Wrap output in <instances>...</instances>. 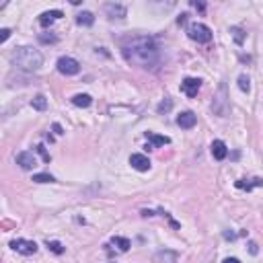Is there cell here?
Listing matches in <instances>:
<instances>
[{
	"mask_svg": "<svg viewBox=\"0 0 263 263\" xmlns=\"http://www.w3.org/2000/svg\"><path fill=\"white\" fill-rule=\"evenodd\" d=\"M124 56L128 62L140 68H154L159 64V48L148 37H136L124 46Z\"/></svg>",
	"mask_w": 263,
	"mask_h": 263,
	"instance_id": "1",
	"label": "cell"
},
{
	"mask_svg": "<svg viewBox=\"0 0 263 263\" xmlns=\"http://www.w3.org/2000/svg\"><path fill=\"white\" fill-rule=\"evenodd\" d=\"M13 64L19 70H25V72H35V70L41 68L43 56L39 49H35L31 46H23L13 54Z\"/></svg>",
	"mask_w": 263,
	"mask_h": 263,
	"instance_id": "2",
	"label": "cell"
},
{
	"mask_svg": "<svg viewBox=\"0 0 263 263\" xmlns=\"http://www.w3.org/2000/svg\"><path fill=\"white\" fill-rule=\"evenodd\" d=\"M187 35H189V39H194L197 43L212 41V29H210L208 25H204V23H191L187 27Z\"/></svg>",
	"mask_w": 263,
	"mask_h": 263,
	"instance_id": "3",
	"label": "cell"
},
{
	"mask_svg": "<svg viewBox=\"0 0 263 263\" xmlns=\"http://www.w3.org/2000/svg\"><path fill=\"white\" fill-rule=\"evenodd\" d=\"M58 72H62L66 76H74L81 72V64H78V60H74V58L62 56L58 60Z\"/></svg>",
	"mask_w": 263,
	"mask_h": 263,
	"instance_id": "4",
	"label": "cell"
},
{
	"mask_svg": "<svg viewBox=\"0 0 263 263\" xmlns=\"http://www.w3.org/2000/svg\"><path fill=\"white\" fill-rule=\"evenodd\" d=\"M11 247L16 253H21V255H33V253L37 251V245H35L33 241H27V239H15L11 243Z\"/></svg>",
	"mask_w": 263,
	"mask_h": 263,
	"instance_id": "5",
	"label": "cell"
},
{
	"mask_svg": "<svg viewBox=\"0 0 263 263\" xmlns=\"http://www.w3.org/2000/svg\"><path fill=\"white\" fill-rule=\"evenodd\" d=\"M16 164H19L21 169H25V171H31V169H35V166H37V159H35L33 152L25 150V152L16 154Z\"/></svg>",
	"mask_w": 263,
	"mask_h": 263,
	"instance_id": "6",
	"label": "cell"
},
{
	"mask_svg": "<svg viewBox=\"0 0 263 263\" xmlns=\"http://www.w3.org/2000/svg\"><path fill=\"white\" fill-rule=\"evenodd\" d=\"M199 86H201V81L199 78H185V81L181 82V91L187 95V97H196L199 93Z\"/></svg>",
	"mask_w": 263,
	"mask_h": 263,
	"instance_id": "7",
	"label": "cell"
},
{
	"mask_svg": "<svg viewBox=\"0 0 263 263\" xmlns=\"http://www.w3.org/2000/svg\"><path fill=\"white\" fill-rule=\"evenodd\" d=\"M130 164H132V169H136L140 173L150 169V161H148V156H144V154H132L130 156Z\"/></svg>",
	"mask_w": 263,
	"mask_h": 263,
	"instance_id": "8",
	"label": "cell"
},
{
	"mask_svg": "<svg viewBox=\"0 0 263 263\" xmlns=\"http://www.w3.org/2000/svg\"><path fill=\"white\" fill-rule=\"evenodd\" d=\"M196 121H197V117H196L194 111H183L181 115L177 117V126L183 128V130H189V128L196 126Z\"/></svg>",
	"mask_w": 263,
	"mask_h": 263,
	"instance_id": "9",
	"label": "cell"
},
{
	"mask_svg": "<svg viewBox=\"0 0 263 263\" xmlns=\"http://www.w3.org/2000/svg\"><path fill=\"white\" fill-rule=\"evenodd\" d=\"M146 138H148V142H150L146 146V150H152V148H156V146H164V144L171 142L169 136H159V134H152V132H146Z\"/></svg>",
	"mask_w": 263,
	"mask_h": 263,
	"instance_id": "10",
	"label": "cell"
},
{
	"mask_svg": "<svg viewBox=\"0 0 263 263\" xmlns=\"http://www.w3.org/2000/svg\"><path fill=\"white\" fill-rule=\"evenodd\" d=\"M105 13H107L111 19H124V16L128 15V11H126L124 4H113V2L105 4Z\"/></svg>",
	"mask_w": 263,
	"mask_h": 263,
	"instance_id": "11",
	"label": "cell"
},
{
	"mask_svg": "<svg viewBox=\"0 0 263 263\" xmlns=\"http://www.w3.org/2000/svg\"><path fill=\"white\" fill-rule=\"evenodd\" d=\"M62 19V11H48V13H41L39 15V25L41 27H49L54 21Z\"/></svg>",
	"mask_w": 263,
	"mask_h": 263,
	"instance_id": "12",
	"label": "cell"
},
{
	"mask_svg": "<svg viewBox=\"0 0 263 263\" xmlns=\"http://www.w3.org/2000/svg\"><path fill=\"white\" fill-rule=\"evenodd\" d=\"M226 154H229V148H226V144L222 142V140H214L212 142V156L216 161H224Z\"/></svg>",
	"mask_w": 263,
	"mask_h": 263,
	"instance_id": "13",
	"label": "cell"
},
{
	"mask_svg": "<svg viewBox=\"0 0 263 263\" xmlns=\"http://www.w3.org/2000/svg\"><path fill=\"white\" fill-rule=\"evenodd\" d=\"M154 261L156 263H177V255L173 251H161L154 255Z\"/></svg>",
	"mask_w": 263,
	"mask_h": 263,
	"instance_id": "14",
	"label": "cell"
},
{
	"mask_svg": "<svg viewBox=\"0 0 263 263\" xmlns=\"http://www.w3.org/2000/svg\"><path fill=\"white\" fill-rule=\"evenodd\" d=\"M72 103L76 105V107H89V105L93 103V99H91V95L78 93V95H74V97H72Z\"/></svg>",
	"mask_w": 263,
	"mask_h": 263,
	"instance_id": "15",
	"label": "cell"
},
{
	"mask_svg": "<svg viewBox=\"0 0 263 263\" xmlns=\"http://www.w3.org/2000/svg\"><path fill=\"white\" fill-rule=\"evenodd\" d=\"M76 23L82 25V27H91V25L95 23V15L89 13V11H84V13H81V15L76 16Z\"/></svg>",
	"mask_w": 263,
	"mask_h": 263,
	"instance_id": "16",
	"label": "cell"
},
{
	"mask_svg": "<svg viewBox=\"0 0 263 263\" xmlns=\"http://www.w3.org/2000/svg\"><path fill=\"white\" fill-rule=\"evenodd\" d=\"M111 243L115 245L117 251H121V253H126V251L130 249V241H128V239H124V236H113Z\"/></svg>",
	"mask_w": 263,
	"mask_h": 263,
	"instance_id": "17",
	"label": "cell"
},
{
	"mask_svg": "<svg viewBox=\"0 0 263 263\" xmlns=\"http://www.w3.org/2000/svg\"><path fill=\"white\" fill-rule=\"evenodd\" d=\"M31 105H33V109H37V111H46L48 109V99L43 97V95H37V97L31 101Z\"/></svg>",
	"mask_w": 263,
	"mask_h": 263,
	"instance_id": "18",
	"label": "cell"
},
{
	"mask_svg": "<svg viewBox=\"0 0 263 263\" xmlns=\"http://www.w3.org/2000/svg\"><path fill=\"white\" fill-rule=\"evenodd\" d=\"M259 185H263V181L261 179H255V181H253V183H245V179L243 181H236V187H239V189H253V187H259Z\"/></svg>",
	"mask_w": 263,
	"mask_h": 263,
	"instance_id": "19",
	"label": "cell"
},
{
	"mask_svg": "<svg viewBox=\"0 0 263 263\" xmlns=\"http://www.w3.org/2000/svg\"><path fill=\"white\" fill-rule=\"evenodd\" d=\"M239 89H241L243 93H249V91H251V81H249L247 74H241V76H239Z\"/></svg>",
	"mask_w": 263,
	"mask_h": 263,
	"instance_id": "20",
	"label": "cell"
},
{
	"mask_svg": "<svg viewBox=\"0 0 263 263\" xmlns=\"http://www.w3.org/2000/svg\"><path fill=\"white\" fill-rule=\"evenodd\" d=\"M33 181L35 183H54L56 179L51 177V175H48V173H37V175H33Z\"/></svg>",
	"mask_w": 263,
	"mask_h": 263,
	"instance_id": "21",
	"label": "cell"
},
{
	"mask_svg": "<svg viewBox=\"0 0 263 263\" xmlns=\"http://www.w3.org/2000/svg\"><path fill=\"white\" fill-rule=\"evenodd\" d=\"M48 249L51 253H56V255H62V253H64L62 243H58V241H48Z\"/></svg>",
	"mask_w": 263,
	"mask_h": 263,
	"instance_id": "22",
	"label": "cell"
},
{
	"mask_svg": "<svg viewBox=\"0 0 263 263\" xmlns=\"http://www.w3.org/2000/svg\"><path fill=\"white\" fill-rule=\"evenodd\" d=\"M171 109H173V101H171V99L161 101L159 107H156V111H159V113H166V111H171Z\"/></svg>",
	"mask_w": 263,
	"mask_h": 263,
	"instance_id": "23",
	"label": "cell"
},
{
	"mask_svg": "<svg viewBox=\"0 0 263 263\" xmlns=\"http://www.w3.org/2000/svg\"><path fill=\"white\" fill-rule=\"evenodd\" d=\"M230 33L234 35V39H236V43H239V46H241V43H243V39H245V35H243V31H241L239 27H232V29H230Z\"/></svg>",
	"mask_w": 263,
	"mask_h": 263,
	"instance_id": "24",
	"label": "cell"
},
{
	"mask_svg": "<svg viewBox=\"0 0 263 263\" xmlns=\"http://www.w3.org/2000/svg\"><path fill=\"white\" fill-rule=\"evenodd\" d=\"M37 152H39V154H41V159H43V161H46V163H49V154H48V152H46V148H43V146H41V144H39V146H37Z\"/></svg>",
	"mask_w": 263,
	"mask_h": 263,
	"instance_id": "25",
	"label": "cell"
},
{
	"mask_svg": "<svg viewBox=\"0 0 263 263\" xmlns=\"http://www.w3.org/2000/svg\"><path fill=\"white\" fill-rule=\"evenodd\" d=\"M8 37H11V29H2V31H0V41H6Z\"/></svg>",
	"mask_w": 263,
	"mask_h": 263,
	"instance_id": "26",
	"label": "cell"
},
{
	"mask_svg": "<svg viewBox=\"0 0 263 263\" xmlns=\"http://www.w3.org/2000/svg\"><path fill=\"white\" fill-rule=\"evenodd\" d=\"M249 251L255 255V253H257V243H249Z\"/></svg>",
	"mask_w": 263,
	"mask_h": 263,
	"instance_id": "27",
	"label": "cell"
},
{
	"mask_svg": "<svg viewBox=\"0 0 263 263\" xmlns=\"http://www.w3.org/2000/svg\"><path fill=\"white\" fill-rule=\"evenodd\" d=\"M222 263H241L239 259H236V257H229V259H224Z\"/></svg>",
	"mask_w": 263,
	"mask_h": 263,
	"instance_id": "28",
	"label": "cell"
},
{
	"mask_svg": "<svg viewBox=\"0 0 263 263\" xmlns=\"http://www.w3.org/2000/svg\"><path fill=\"white\" fill-rule=\"evenodd\" d=\"M54 130H56V134H62V128H60L58 124H54Z\"/></svg>",
	"mask_w": 263,
	"mask_h": 263,
	"instance_id": "29",
	"label": "cell"
}]
</instances>
